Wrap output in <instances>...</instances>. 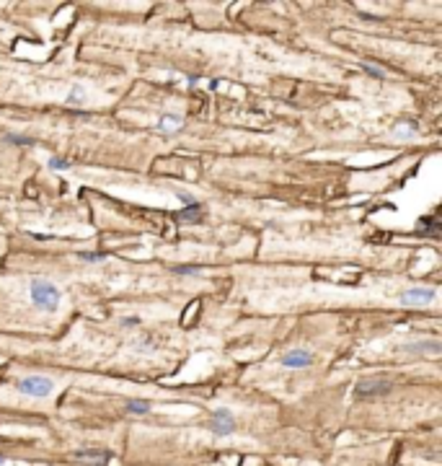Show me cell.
Returning a JSON list of instances; mask_svg holds the SVG:
<instances>
[{
	"label": "cell",
	"instance_id": "obj_11",
	"mask_svg": "<svg viewBox=\"0 0 442 466\" xmlns=\"http://www.w3.org/2000/svg\"><path fill=\"white\" fill-rule=\"evenodd\" d=\"M81 99H83V86H75L70 94H67V104H81Z\"/></svg>",
	"mask_w": 442,
	"mask_h": 466
},
{
	"label": "cell",
	"instance_id": "obj_16",
	"mask_svg": "<svg viewBox=\"0 0 442 466\" xmlns=\"http://www.w3.org/2000/svg\"><path fill=\"white\" fill-rule=\"evenodd\" d=\"M393 132H396V135H401V138H409V135L416 132V124H411V127H406V130H403V127H396Z\"/></svg>",
	"mask_w": 442,
	"mask_h": 466
},
{
	"label": "cell",
	"instance_id": "obj_9",
	"mask_svg": "<svg viewBox=\"0 0 442 466\" xmlns=\"http://www.w3.org/2000/svg\"><path fill=\"white\" fill-rule=\"evenodd\" d=\"M127 412H130V414H147V412H150V402H145V399H130V402H127Z\"/></svg>",
	"mask_w": 442,
	"mask_h": 466
},
{
	"label": "cell",
	"instance_id": "obj_15",
	"mask_svg": "<svg viewBox=\"0 0 442 466\" xmlns=\"http://www.w3.org/2000/svg\"><path fill=\"white\" fill-rule=\"evenodd\" d=\"M199 267H174V275H199Z\"/></svg>",
	"mask_w": 442,
	"mask_h": 466
},
{
	"label": "cell",
	"instance_id": "obj_1",
	"mask_svg": "<svg viewBox=\"0 0 442 466\" xmlns=\"http://www.w3.org/2000/svg\"><path fill=\"white\" fill-rule=\"evenodd\" d=\"M29 293H31V301L34 306H39V309H47V311H54L60 306V298L62 293L60 288L54 285V282L44 280V277H34L29 282Z\"/></svg>",
	"mask_w": 442,
	"mask_h": 466
},
{
	"label": "cell",
	"instance_id": "obj_7",
	"mask_svg": "<svg viewBox=\"0 0 442 466\" xmlns=\"http://www.w3.org/2000/svg\"><path fill=\"white\" fill-rule=\"evenodd\" d=\"M310 362H313V355L308 350H292L282 358V365L285 368H308Z\"/></svg>",
	"mask_w": 442,
	"mask_h": 466
},
{
	"label": "cell",
	"instance_id": "obj_10",
	"mask_svg": "<svg viewBox=\"0 0 442 466\" xmlns=\"http://www.w3.org/2000/svg\"><path fill=\"white\" fill-rule=\"evenodd\" d=\"M424 347H429L432 352H440V342H437V339H429V342H416V345H409L406 350H424Z\"/></svg>",
	"mask_w": 442,
	"mask_h": 466
},
{
	"label": "cell",
	"instance_id": "obj_18",
	"mask_svg": "<svg viewBox=\"0 0 442 466\" xmlns=\"http://www.w3.org/2000/svg\"><path fill=\"white\" fill-rule=\"evenodd\" d=\"M5 464V456H3V453H0V466H3Z\"/></svg>",
	"mask_w": 442,
	"mask_h": 466
},
{
	"label": "cell",
	"instance_id": "obj_6",
	"mask_svg": "<svg viewBox=\"0 0 442 466\" xmlns=\"http://www.w3.org/2000/svg\"><path fill=\"white\" fill-rule=\"evenodd\" d=\"M111 459L109 451H78L75 461L78 464H88V466H106Z\"/></svg>",
	"mask_w": 442,
	"mask_h": 466
},
{
	"label": "cell",
	"instance_id": "obj_12",
	"mask_svg": "<svg viewBox=\"0 0 442 466\" xmlns=\"http://www.w3.org/2000/svg\"><path fill=\"white\" fill-rule=\"evenodd\" d=\"M47 166L52 168V171H65V168H67V161H62V158H49Z\"/></svg>",
	"mask_w": 442,
	"mask_h": 466
},
{
	"label": "cell",
	"instance_id": "obj_4",
	"mask_svg": "<svg viewBox=\"0 0 442 466\" xmlns=\"http://www.w3.org/2000/svg\"><path fill=\"white\" fill-rule=\"evenodd\" d=\"M235 430V417L228 412V409H215L212 412V433L220 438H228Z\"/></svg>",
	"mask_w": 442,
	"mask_h": 466
},
{
	"label": "cell",
	"instance_id": "obj_17",
	"mask_svg": "<svg viewBox=\"0 0 442 466\" xmlns=\"http://www.w3.org/2000/svg\"><path fill=\"white\" fill-rule=\"evenodd\" d=\"M5 140H16L18 145H29V143H31L29 138H21V135H8V138H5Z\"/></svg>",
	"mask_w": 442,
	"mask_h": 466
},
{
	"label": "cell",
	"instance_id": "obj_8",
	"mask_svg": "<svg viewBox=\"0 0 442 466\" xmlns=\"http://www.w3.org/2000/svg\"><path fill=\"white\" fill-rule=\"evenodd\" d=\"M181 127H184V117H178V114H163L161 117V122L155 124V130L158 132H178Z\"/></svg>",
	"mask_w": 442,
	"mask_h": 466
},
{
	"label": "cell",
	"instance_id": "obj_5",
	"mask_svg": "<svg viewBox=\"0 0 442 466\" xmlns=\"http://www.w3.org/2000/svg\"><path fill=\"white\" fill-rule=\"evenodd\" d=\"M435 298H437V293L432 288H411V290H403L398 301L403 306H411V303H432Z\"/></svg>",
	"mask_w": 442,
	"mask_h": 466
},
{
	"label": "cell",
	"instance_id": "obj_13",
	"mask_svg": "<svg viewBox=\"0 0 442 466\" xmlns=\"http://www.w3.org/2000/svg\"><path fill=\"white\" fill-rule=\"evenodd\" d=\"M362 70H365V73H370V75H375V78H385V70H380V67L370 65V62H365V65H362Z\"/></svg>",
	"mask_w": 442,
	"mask_h": 466
},
{
	"label": "cell",
	"instance_id": "obj_2",
	"mask_svg": "<svg viewBox=\"0 0 442 466\" xmlns=\"http://www.w3.org/2000/svg\"><path fill=\"white\" fill-rule=\"evenodd\" d=\"M391 381L388 378H359L354 383V394L359 396V399H370V396H385L391 391Z\"/></svg>",
	"mask_w": 442,
	"mask_h": 466
},
{
	"label": "cell",
	"instance_id": "obj_3",
	"mask_svg": "<svg viewBox=\"0 0 442 466\" xmlns=\"http://www.w3.org/2000/svg\"><path fill=\"white\" fill-rule=\"evenodd\" d=\"M54 389V383L47 378V376H26L18 381V391L21 394H29V396H49Z\"/></svg>",
	"mask_w": 442,
	"mask_h": 466
},
{
	"label": "cell",
	"instance_id": "obj_14",
	"mask_svg": "<svg viewBox=\"0 0 442 466\" xmlns=\"http://www.w3.org/2000/svg\"><path fill=\"white\" fill-rule=\"evenodd\" d=\"M81 259H83V262H101V259H106V254H93V252H81Z\"/></svg>",
	"mask_w": 442,
	"mask_h": 466
}]
</instances>
